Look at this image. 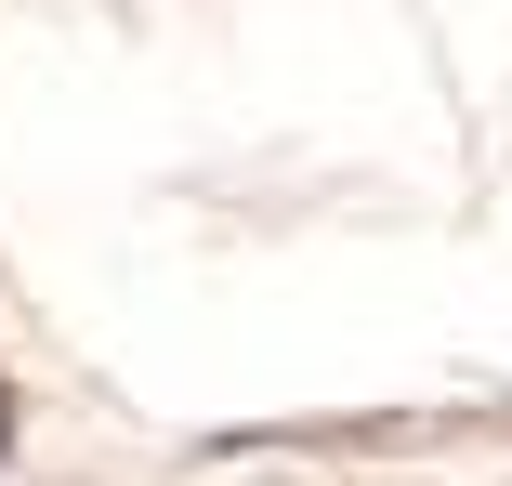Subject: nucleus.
I'll return each mask as SVG.
<instances>
[{
    "label": "nucleus",
    "mask_w": 512,
    "mask_h": 486,
    "mask_svg": "<svg viewBox=\"0 0 512 486\" xmlns=\"http://www.w3.org/2000/svg\"><path fill=\"white\" fill-rule=\"evenodd\" d=\"M0 447H14V395H0Z\"/></svg>",
    "instance_id": "1"
}]
</instances>
